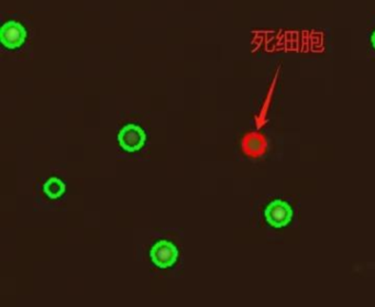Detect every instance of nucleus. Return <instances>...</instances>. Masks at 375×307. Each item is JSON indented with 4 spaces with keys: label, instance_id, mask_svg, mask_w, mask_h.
Returning a JSON list of instances; mask_svg holds the SVG:
<instances>
[{
    "label": "nucleus",
    "instance_id": "1",
    "mask_svg": "<svg viewBox=\"0 0 375 307\" xmlns=\"http://www.w3.org/2000/svg\"><path fill=\"white\" fill-rule=\"evenodd\" d=\"M146 141V134L140 126L128 124L118 134V142L124 151L134 154L140 151Z\"/></svg>",
    "mask_w": 375,
    "mask_h": 307
},
{
    "label": "nucleus",
    "instance_id": "2",
    "mask_svg": "<svg viewBox=\"0 0 375 307\" xmlns=\"http://www.w3.org/2000/svg\"><path fill=\"white\" fill-rule=\"evenodd\" d=\"M178 249L175 244L168 240L156 242L151 248L150 258L154 266L158 269L172 268L178 259Z\"/></svg>",
    "mask_w": 375,
    "mask_h": 307
},
{
    "label": "nucleus",
    "instance_id": "6",
    "mask_svg": "<svg viewBox=\"0 0 375 307\" xmlns=\"http://www.w3.org/2000/svg\"><path fill=\"white\" fill-rule=\"evenodd\" d=\"M66 185L59 178H50L44 183L43 192L51 200H59L65 194Z\"/></svg>",
    "mask_w": 375,
    "mask_h": 307
},
{
    "label": "nucleus",
    "instance_id": "3",
    "mask_svg": "<svg viewBox=\"0 0 375 307\" xmlns=\"http://www.w3.org/2000/svg\"><path fill=\"white\" fill-rule=\"evenodd\" d=\"M293 210L286 200H276L271 202L264 210V217L270 226L283 228L288 226L293 218Z\"/></svg>",
    "mask_w": 375,
    "mask_h": 307
},
{
    "label": "nucleus",
    "instance_id": "7",
    "mask_svg": "<svg viewBox=\"0 0 375 307\" xmlns=\"http://www.w3.org/2000/svg\"><path fill=\"white\" fill-rule=\"evenodd\" d=\"M371 44H372L373 49L375 50V30L372 32V34H371Z\"/></svg>",
    "mask_w": 375,
    "mask_h": 307
},
{
    "label": "nucleus",
    "instance_id": "4",
    "mask_svg": "<svg viewBox=\"0 0 375 307\" xmlns=\"http://www.w3.org/2000/svg\"><path fill=\"white\" fill-rule=\"evenodd\" d=\"M28 32L20 22L11 20L6 22L0 32V40L8 50L19 49L27 40Z\"/></svg>",
    "mask_w": 375,
    "mask_h": 307
},
{
    "label": "nucleus",
    "instance_id": "5",
    "mask_svg": "<svg viewBox=\"0 0 375 307\" xmlns=\"http://www.w3.org/2000/svg\"><path fill=\"white\" fill-rule=\"evenodd\" d=\"M268 142L263 134L251 132L244 136L242 140V150L250 158H260L266 154Z\"/></svg>",
    "mask_w": 375,
    "mask_h": 307
}]
</instances>
